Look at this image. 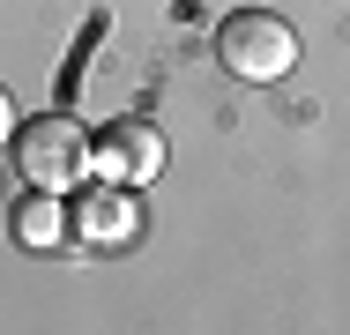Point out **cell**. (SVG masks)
Listing matches in <instances>:
<instances>
[{"label": "cell", "instance_id": "cell-1", "mask_svg": "<svg viewBox=\"0 0 350 335\" xmlns=\"http://www.w3.org/2000/svg\"><path fill=\"white\" fill-rule=\"evenodd\" d=\"M216 60L239 82H283L298 67V30L283 23L276 8H239V15L216 23Z\"/></svg>", "mask_w": 350, "mask_h": 335}, {"label": "cell", "instance_id": "cell-2", "mask_svg": "<svg viewBox=\"0 0 350 335\" xmlns=\"http://www.w3.org/2000/svg\"><path fill=\"white\" fill-rule=\"evenodd\" d=\"M15 172H23L38 194H75V187L90 179V134L75 127L68 112L15 120Z\"/></svg>", "mask_w": 350, "mask_h": 335}, {"label": "cell", "instance_id": "cell-3", "mask_svg": "<svg viewBox=\"0 0 350 335\" xmlns=\"http://www.w3.org/2000/svg\"><path fill=\"white\" fill-rule=\"evenodd\" d=\"M90 172L112 187H149L164 172V134L149 120H112L105 134H90Z\"/></svg>", "mask_w": 350, "mask_h": 335}, {"label": "cell", "instance_id": "cell-4", "mask_svg": "<svg viewBox=\"0 0 350 335\" xmlns=\"http://www.w3.org/2000/svg\"><path fill=\"white\" fill-rule=\"evenodd\" d=\"M68 224L90 239V246H120V239H135L142 231V209H135V187H112V179H97L90 194H75Z\"/></svg>", "mask_w": 350, "mask_h": 335}, {"label": "cell", "instance_id": "cell-5", "mask_svg": "<svg viewBox=\"0 0 350 335\" xmlns=\"http://www.w3.org/2000/svg\"><path fill=\"white\" fill-rule=\"evenodd\" d=\"M15 246H30V254H53V246H68V194H38L15 209Z\"/></svg>", "mask_w": 350, "mask_h": 335}, {"label": "cell", "instance_id": "cell-6", "mask_svg": "<svg viewBox=\"0 0 350 335\" xmlns=\"http://www.w3.org/2000/svg\"><path fill=\"white\" fill-rule=\"evenodd\" d=\"M15 142V105H8V90H0V149Z\"/></svg>", "mask_w": 350, "mask_h": 335}]
</instances>
